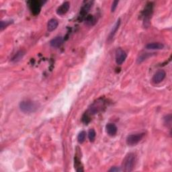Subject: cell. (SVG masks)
<instances>
[{
  "mask_svg": "<svg viewBox=\"0 0 172 172\" xmlns=\"http://www.w3.org/2000/svg\"><path fill=\"white\" fill-rule=\"evenodd\" d=\"M166 73L164 70L162 69L159 70V71H157L155 74L153 75L152 78L153 82L155 84L159 83L162 82L165 78H166Z\"/></svg>",
  "mask_w": 172,
  "mask_h": 172,
  "instance_id": "ba28073f",
  "label": "cell"
},
{
  "mask_svg": "<svg viewBox=\"0 0 172 172\" xmlns=\"http://www.w3.org/2000/svg\"><path fill=\"white\" fill-rule=\"evenodd\" d=\"M86 131H81L79 135L78 136V141L79 142V143L80 144H82L83 143H84V141H86Z\"/></svg>",
  "mask_w": 172,
  "mask_h": 172,
  "instance_id": "d6986e66",
  "label": "cell"
},
{
  "mask_svg": "<svg viewBox=\"0 0 172 172\" xmlns=\"http://www.w3.org/2000/svg\"><path fill=\"white\" fill-rule=\"evenodd\" d=\"M64 39L62 36H57L55 37L53 39H52L50 41V45L53 48H58L60 47L63 43Z\"/></svg>",
  "mask_w": 172,
  "mask_h": 172,
  "instance_id": "7c38bea8",
  "label": "cell"
},
{
  "mask_svg": "<svg viewBox=\"0 0 172 172\" xmlns=\"http://www.w3.org/2000/svg\"><path fill=\"white\" fill-rule=\"evenodd\" d=\"M82 121L85 124H87L91 121L90 114L88 113V112H86V113L83 115Z\"/></svg>",
  "mask_w": 172,
  "mask_h": 172,
  "instance_id": "7402d4cb",
  "label": "cell"
},
{
  "mask_svg": "<svg viewBox=\"0 0 172 172\" xmlns=\"http://www.w3.org/2000/svg\"><path fill=\"white\" fill-rule=\"evenodd\" d=\"M136 157L135 154L129 153L126 155L122 163V171L125 172H131L134 170L136 165Z\"/></svg>",
  "mask_w": 172,
  "mask_h": 172,
  "instance_id": "6da1fadb",
  "label": "cell"
},
{
  "mask_svg": "<svg viewBox=\"0 0 172 172\" xmlns=\"http://www.w3.org/2000/svg\"><path fill=\"white\" fill-rule=\"evenodd\" d=\"M13 23V20H6V21H1V24H0V29L1 30H3L7 26H8L10 24Z\"/></svg>",
  "mask_w": 172,
  "mask_h": 172,
  "instance_id": "44dd1931",
  "label": "cell"
},
{
  "mask_svg": "<svg viewBox=\"0 0 172 172\" xmlns=\"http://www.w3.org/2000/svg\"><path fill=\"white\" fill-rule=\"evenodd\" d=\"M19 107L21 111L26 114L33 113L38 109V104L30 100H26L21 101Z\"/></svg>",
  "mask_w": 172,
  "mask_h": 172,
  "instance_id": "7a4b0ae2",
  "label": "cell"
},
{
  "mask_svg": "<svg viewBox=\"0 0 172 172\" xmlns=\"http://www.w3.org/2000/svg\"><path fill=\"white\" fill-rule=\"evenodd\" d=\"M86 23L87 24H90V25H92L94 22V17L92 15H89L86 17Z\"/></svg>",
  "mask_w": 172,
  "mask_h": 172,
  "instance_id": "cb8c5ba5",
  "label": "cell"
},
{
  "mask_svg": "<svg viewBox=\"0 0 172 172\" xmlns=\"http://www.w3.org/2000/svg\"><path fill=\"white\" fill-rule=\"evenodd\" d=\"M150 53H145V54H143L141 55L140 57L138 58L137 59V62L139 63H142L143 61H144L145 60H146V59L148 58L149 57H150Z\"/></svg>",
  "mask_w": 172,
  "mask_h": 172,
  "instance_id": "603a6c76",
  "label": "cell"
},
{
  "mask_svg": "<svg viewBox=\"0 0 172 172\" xmlns=\"http://www.w3.org/2000/svg\"><path fill=\"white\" fill-rule=\"evenodd\" d=\"M153 3L150 2L146 6L145 10H144L143 17H144V24H145V26L147 25V24H148V25H149V21L153 12Z\"/></svg>",
  "mask_w": 172,
  "mask_h": 172,
  "instance_id": "5b68a950",
  "label": "cell"
},
{
  "mask_svg": "<svg viewBox=\"0 0 172 172\" xmlns=\"http://www.w3.org/2000/svg\"><path fill=\"white\" fill-rule=\"evenodd\" d=\"M44 3L41 1H31L30 2L29 7L31 12L34 15H37L40 13L41 7Z\"/></svg>",
  "mask_w": 172,
  "mask_h": 172,
  "instance_id": "52a82bcc",
  "label": "cell"
},
{
  "mask_svg": "<svg viewBox=\"0 0 172 172\" xmlns=\"http://www.w3.org/2000/svg\"><path fill=\"white\" fill-rule=\"evenodd\" d=\"M122 170L120 169V168H119L118 167H112L110 169L108 170V171L109 172H118V171H121Z\"/></svg>",
  "mask_w": 172,
  "mask_h": 172,
  "instance_id": "484cf974",
  "label": "cell"
},
{
  "mask_svg": "<svg viewBox=\"0 0 172 172\" xmlns=\"http://www.w3.org/2000/svg\"><path fill=\"white\" fill-rule=\"evenodd\" d=\"M106 131L107 134L110 136H114L117 133L118 128L114 123H108L106 126Z\"/></svg>",
  "mask_w": 172,
  "mask_h": 172,
  "instance_id": "30bf717a",
  "label": "cell"
},
{
  "mask_svg": "<svg viewBox=\"0 0 172 172\" xmlns=\"http://www.w3.org/2000/svg\"><path fill=\"white\" fill-rule=\"evenodd\" d=\"M163 123L167 127H171V114H168L163 118Z\"/></svg>",
  "mask_w": 172,
  "mask_h": 172,
  "instance_id": "ffe728a7",
  "label": "cell"
},
{
  "mask_svg": "<svg viewBox=\"0 0 172 172\" xmlns=\"http://www.w3.org/2000/svg\"><path fill=\"white\" fill-rule=\"evenodd\" d=\"M145 133H136L128 135L126 139V144L128 146H135L143 139Z\"/></svg>",
  "mask_w": 172,
  "mask_h": 172,
  "instance_id": "3957f363",
  "label": "cell"
},
{
  "mask_svg": "<svg viewBox=\"0 0 172 172\" xmlns=\"http://www.w3.org/2000/svg\"><path fill=\"white\" fill-rule=\"evenodd\" d=\"M74 166H75V169L78 172H83V167L82 164V162L80 161V159L78 157H75L74 159Z\"/></svg>",
  "mask_w": 172,
  "mask_h": 172,
  "instance_id": "2e32d148",
  "label": "cell"
},
{
  "mask_svg": "<svg viewBox=\"0 0 172 172\" xmlns=\"http://www.w3.org/2000/svg\"><path fill=\"white\" fill-rule=\"evenodd\" d=\"M104 108V102L103 100H98L92 105V106L90 107V110L88 111V113L91 114H96L98 112L102 110Z\"/></svg>",
  "mask_w": 172,
  "mask_h": 172,
  "instance_id": "277c9868",
  "label": "cell"
},
{
  "mask_svg": "<svg viewBox=\"0 0 172 172\" xmlns=\"http://www.w3.org/2000/svg\"><path fill=\"white\" fill-rule=\"evenodd\" d=\"M119 2L118 1H114L113 3H112V7H111V11L112 12H114L116 9L117 8V6Z\"/></svg>",
  "mask_w": 172,
  "mask_h": 172,
  "instance_id": "d4e9b609",
  "label": "cell"
},
{
  "mask_svg": "<svg viewBox=\"0 0 172 172\" xmlns=\"http://www.w3.org/2000/svg\"><path fill=\"white\" fill-rule=\"evenodd\" d=\"M120 23H121L120 19L118 18L117 20V22L115 23L114 26L112 27V30L110 32V34H109V35H108V40H111L112 38L114 37L116 33L117 32V31H118V30L119 29V27H120Z\"/></svg>",
  "mask_w": 172,
  "mask_h": 172,
  "instance_id": "8fae6325",
  "label": "cell"
},
{
  "mask_svg": "<svg viewBox=\"0 0 172 172\" xmlns=\"http://www.w3.org/2000/svg\"><path fill=\"white\" fill-rule=\"evenodd\" d=\"M126 57H127V54L126 53V52L123 49H122L121 48L117 49V51H116L115 57L116 63H117V65H121L125 61Z\"/></svg>",
  "mask_w": 172,
  "mask_h": 172,
  "instance_id": "8992f818",
  "label": "cell"
},
{
  "mask_svg": "<svg viewBox=\"0 0 172 172\" xmlns=\"http://www.w3.org/2000/svg\"><path fill=\"white\" fill-rule=\"evenodd\" d=\"M24 55H25V52H24V51H17L16 53L14 55V56H13V57H12V59H11V61L13 63L18 62L24 57Z\"/></svg>",
  "mask_w": 172,
  "mask_h": 172,
  "instance_id": "9a60e30c",
  "label": "cell"
},
{
  "mask_svg": "<svg viewBox=\"0 0 172 172\" xmlns=\"http://www.w3.org/2000/svg\"><path fill=\"white\" fill-rule=\"evenodd\" d=\"M91 7H92V2H88L82 7V8L81 10V12H80V15L82 16V17L85 16L86 14H87V12H89Z\"/></svg>",
  "mask_w": 172,
  "mask_h": 172,
  "instance_id": "e0dca14e",
  "label": "cell"
},
{
  "mask_svg": "<svg viewBox=\"0 0 172 172\" xmlns=\"http://www.w3.org/2000/svg\"><path fill=\"white\" fill-rule=\"evenodd\" d=\"M58 25H59V22L57 20L54 18L51 19L48 21L47 24V30L48 32H51L57 29Z\"/></svg>",
  "mask_w": 172,
  "mask_h": 172,
  "instance_id": "5bb4252c",
  "label": "cell"
},
{
  "mask_svg": "<svg viewBox=\"0 0 172 172\" xmlns=\"http://www.w3.org/2000/svg\"><path fill=\"white\" fill-rule=\"evenodd\" d=\"M70 8V3L69 2H63L57 10V13L59 16H63L68 12Z\"/></svg>",
  "mask_w": 172,
  "mask_h": 172,
  "instance_id": "9c48e42d",
  "label": "cell"
},
{
  "mask_svg": "<svg viewBox=\"0 0 172 172\" xmlns=\"http://www.w3.org/2000/svg\"><path fill=\"white\" fill-rule=\"evenodd\" d=\"M96 132L95 131V130L94 128L90 129L88 131V138L91 143L94 142L95 139H96Z\"/></svg>",
  "mask_w": 172,
  "mask_h": 172,
  "instance_id": "ac0fdd59",
  "label": "cell"
},
{
  "mask_svg": "<svg viewBox=\"0 0 172 172\" xmlns=\"http://www.w3.org/2000/svg\"><path fill=\"white\" fill-rule=\"evenodd\" d=\"M145 48L147 50H161L164 48V44L161 43H151L147 44Z\"/></svg>",
  "mask_w": 172,
  "mask_h": 172,
  "instance_id": "4fadbf2b",
  "label": "cell"
}]
</instances>
